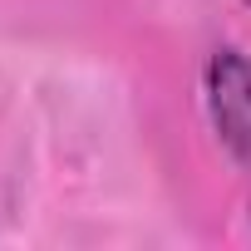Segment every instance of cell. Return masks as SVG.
I'll use <instances>...</instances> for the list:
<instances>
[{"mask_svg":"<svg viewBox=\"0 0 251 251\" xmlns=\"http://www.w3.org/2000/svg\"><path fill=\"white\" fill-rule=\"evenodd\" d=\"M207 103L222 143L236 153V163L251 168V59L236 50H217L207 64Z\"/></svg>","mask_w":251,"mask_h":251,"instance_id":"1","label":"cell"},{"mask_svg":"<svg viewBox=\"0 0 251 251\" xmlns=\"http://www.w3.org/2000/svg\"><path fill=\"white\" fill-rule=\"evenodd\" d=\"M246 5H251V0H246Z\"/></svg>","mask_w":251,"mask_h":251,"instance_id":"2","label":"cell"}]
</instances>
